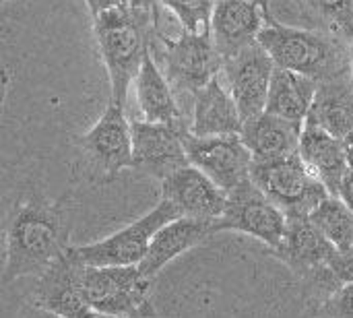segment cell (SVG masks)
<instances>
[{"label": "cell", "instance_id": "cell-27", "mask_svg": "<svg viewBox=\"0 0 353 318\" xmlns=\"http://www.w3.org/2000/svg\"><path fill=\"white\" fill-rule=\"evenodd\" d=\"M321 318H353V284L341 286L321 304Z\"/></svg>", "mask_w": 353, "mask_h": 318}, {"label": "cell", "instance_id": "cell-13", "mask_svg": "<svg viewBox=\"0 0 353 318\" xmlns=\"http://www.w3.org/2000/svg\"><path fill=\"white\" fill-rule=\"evenodd\" d=\"M83 263L66 248L39 277L35 286V306L62 318H97L83 294Z\"/></svg>", "mask_w": 353, "mask_h": 318}, {"label": "cell", "instance_id": "cell-28", "mask_svg": "<svg viewBox=\"0 0 353 318\" xmlns=\"http://www.w3.org/2000/svg\"><path fill=\"white\" fill-rule=\"evenodd\" d=\"M329 267H331L335 279L339 281V286L353 284V248L337 250Z\"/></svg>", "mask_w": 353, "mask_h": 318}, {"label": "cell", "instance_id": "cell-15", "mask_svg": "<svg viewBox=\"0 0 353 318\" xmlns=\"http://www.w3.org/2000/svg\"><path fill=\"white\" fill-rule=\"evenodd\" d=\"M161 195L182 217L201 219L213 226L221 219L228 207V192L194 166H186L168 176L161 182Z\"/></svg>", "mask_w": 353, "mask_h": 318}, {"label": "cell", "instance_id": "cell-16", "mask_svg": "<svg viewBox=\"0 0 353 318\" xmlns=\"http://www.w3.org/2000/svg\"><path fill=\"white\" fill-rule=\"evenodd\" d=\"M271 21L275 19L250 0H217L211 35L221 58L225 60L256 43L261 31Z\"/></svg>", "mask_w": 353, "mask_h": 318}, {"label": "cell", "instance_id": "cell-19", "mask_svg": "<svg viewBox=\"0 0 353 318\" xmlns=\"http://www.w3.org/2000/svg\"><path fill=\"white\" fill-rule=\"evenodd\" d=\"M304 124H296L263 112L242 126V141L248 147L252 161H273L300 153Z\"/></svg>", "mask_w": 353, "mask_h": 318}, {"label": "cell", "instance_id": "cell-6", "mask_svg": "<svg viewBox=\"0 0 353 318\" xmlns=\"http://www.w3.org/2000/svg\"><path fill=\"white\" fill-rule=\"evenodd\" d=\"M163 52L165 79L176 95L194 97L203 87L221 74L223 58L215 48L211 33H192L182 29L176 37H159Z\"/></svg>", "mask_w": 353, "mask_h": 318}, {"label": "cell", "instance_id": "cell-14", "mask_svg": "<svg viewBox=\"0 0 353 318\" xmlns=\"http://www.w3.org/2000/svg\"><path fill=\"white\" fill-rule=\"evenodd\" d=\"M184 130L170 124L132 120L134 168L163 182L168 176L190 166L184 147Z\"/></svg>", "mask_w": 353, "mask_h": 318}, {"label": "cell", "instance_id": "cell-2", "mask_svg": "<svg viewBox=\"0 0 353 318\" xmlns=\"http://www.w3.org/2000/svg\"><path fill=\"white\" fill-rule=\"evenodd\" d=\"M259 43L271 54L275 66L316 83L352 79V43L339 35L271 21L261 31Z\"/></svg>", "mask_w": 353, "mask_h": 318}, {"label": "cell", "instance_id": "cell-10", "mask_svg": "<svg viewBox=\"0 0 353 318\" xmlns=\"http://www.w3.org/2000/svg\"><path fill=\"white\" fill-rule=\"evenodd\" d=\"M184 147L190 166L207 174L228 195L252 180V155L240 135L192 137L186 132Z\"/></svg>", "mask_w": 353, "mask_h": 318}, {"label": "cell", "instance_id": "cell-23", "mask_svg": "<svg viewBox=\"0 0 353 318\" xmlns=\"http://www.w3.org/2000/svg\"><path fill=\"white\" fill-rule=\"evenodd\" d=\"M316 91H319L316 81L277 66L271 79L265 112L296 124H304L312 110Z\"/></svg>", "mask_w": 353, "mask_h": 318}, {"label": "cell", "instance_id": "cell-29", "mask_svg": "<svg viewBox=\"0 0 353 318\" xmlns=\"http://www.w3.org/2000/svg\"><path fill=\"white\" fill-rule=\"evenodd\" d=\"M93 17L105 12V10H112V8H118V6H128V0H87Z\"/></svg>", "mask_w": 353, "mask_h": 318}, {"label": "cell", "instance_id": "cell-33", "mask_svg": "<svg viewBox=\"0 0 353 318\" xmlns=\"http://www.w3.org/2000/svg\"><path fill=\"white\" fill-rule=\"evenodd\" d=\"M25 318H62V317H58V315H54V312H50V310H43V308H39V306H33V308H29V310H27Z\"/></svg>", "mask_w": 353, "mask_h": 318}, {"label": "cell", "instance_id": "cell-24", "mask_svg": "<svg viewBox=\"0 0 353 318\" xmlns=\"http://www.w3.org/2000/svg\"><path fill=\"white\" fill-rule=\"evenodd\" d=\"M306 120L327 130L335 139L345 141L353 132L352 79L319 83V91Z\"/></svg>", "mask_w": 353, "mask_h": 318}, {"label": "cell", "instance_id": "cell-18", "mask_svg": "<svg viewBox=\"0 0 353 318\" xmlns=\"http://www.w3.org/2000/svg\"><path fill=\"white\" fill-rule=\"evenodd\" d=\"M300 155L310 172L325 184L329 195L339 197L341 182L352 170L345 143L306 120L300 139Z\"/></svg>", "mask_w": 353, "mask_h": 318}, {"label": "cell", "instance_id": "cell-4", "mask_svg": "<svg viewBox=\"0 0 353 318\" xmlns=\"http://www.w3.org/2000/svg\"><path fill=\"white\" fill-rule=\"evenodd\" d=\"M250 176L265 197L288 215V219L310 217L314 209L331 197L300 153L273 161H252Z\"/></svg>", "mask_w": 353, "mask_h": 318}, {"label": "cell", "instance_id": "cell-22", "mask_svg": "<svg viewBox=\"0 0 353 318\" xmlns=\"http://www.w3.org/2000/svg\"><path fill=\"white\" fill-rule=\"evenodd\" d=\"M209 234H213V223L201 221V219H192V217H178L172 223H168L165 228H161L151 246L147 257L143 259V263L139 265L141 273L153 281V277L165 267L170 265L174 259H178L180 255L188 252L190 248H194L199 242H203Z\"/></svg>", "mask_w": 353, "mask_h": 318}, {"label": "cell", "instance_id": "cell-20", "mask_svg": "<svg viewBox=\"0 0 353 318\" xmlns=\"http://www.w3.org/2000/svg\"><path fill=\"white\" fill-rule=\"evenodd\" d=\"M244 118L221 79H213L194 95V110L190 122L192 137H223L240 135Z\"/></svg>", "mask_w": 353, "mask_h": 318}, {"label": "cell", "instance_id": "cell-25", "mask_svg": "<svg viewBox=\"0 0 353 318\" xmlns=\"http://www.w3.org/2000/svg\"><path fill=\"white\" fill-rule=\"evenodd\" d=\"M310 221L337 250L353 248V211L339 197L325 199L310 215Z\"/></svg>", "mask_w": 353, "mask_h": 318}, {"label": "cell", "instance_id": "cell-11", "mask_svg": "<svg viewBox=\"0 0 353 318\" xmlns=\"http://www.w3.org/2000/svg\"><path fill=\"white\" fill-rule=\"evenodd\" d=\"M275 68L271 54L259 41L223 60L221 74L244 122L267 110Z\"/></svg>", "mask_w": 353, "mask_h": 318}, {"label": "cell", "instance_id": "cell-30", "mask_svg": "<svg viewBox=\"0 0 353 318\" xmlns=\"http://www.w3.org/2000/svg\"><path fill=\"white\" fill-rule=\"evenodd\" d=\"M128 6L139 10V12H145V14H151V17H157V12L161 10V0H128Z\"/></svg>", "mask_w": 353, "mask_h": 318}, {"label": "cell", "instance_id": "cell-21", "mask_svg": "<svg viewBox=\"0 0 353 318\" xmlns=\"http://www.w3.org/2000/svg\"><path fill=\"white\" fill-rule=\"evenodd\" d=\"M137 85V101L147 122L170 124L184 132H190V126L184 124V114L176 101V93L155 62L153 54H149L141 66V72L134 81Z\"/></svg>", "mask_w": 353, "mask_h": 318}, {"label": "cell", "instance_id": "cell-36", "mask_svg": "<svg viewBox=\"0 0 353 318\" xmlns=\"http://www.w3.org/2000/svg\"><path fill=\"white\" fill-rule=\"evenodd\" d=\"M350 54H352V85H353V39H352V46H350Z\"/></svg>", "mask_w": 353, "mask_h": 318}, {"label": "cell", "instance_id": "cell-8", "mask_svg": "<svg viewBox=\"0 0 353 318\" xmlns=\"http://www.w3.org/2000/svg\"><path fill=\"white\" fill-rule=\"evenodd\" d=\"M83 294L97 315H132L149 302L151 279L139 267H87L83 265Z\"/></svg>", "mask_w": 353, "mask_h": 318}, {"label": "cell", "instance_id": "cell-5", "mask_svg": "<svg viewBox=\"0 0 353 318\" xmlns=\"http://www.w3.org/2000/svg\"><path fill=\"white\" fill-rule=\"evenodd\" d=\"M178 217H182L180 211L170 201L161 199V203L141 219L99 242L72 246V252L87 267H139L147 257L155 234Z\"/></svg>", "mask_w": 353, "mask_h": 318}, {"label": "cell", "instance_id": "cell-26", "mask_svg": "<svg viewBox=\"0 0 353 318\" xmlns=\"http://www.w3.org/2000/svg\"><path fill=\"white\" fill-rule=\"evenodd\" d=\"M178 23L192 33H211V21L217 0H161Z\"/></svg>", "mask_w": 353, "mask_h": 318}, {"label": "cell", "instance_id": "cell-7", "mask_svg": "<svg viewBox=\"0 0 353 318\" xmlns=\"http://www.w3.org/2000/svg\"><path fill=\"white\" fill-rule=\"evenodd\" d=\"M275 252L298 277H302L314 290L316 296H323V300L341 288L329 267L337 248L310 221V217L288 219L285 238Z\"/></svg>", "mask_w": 353, "mask_h": 318}, {"label": "cell", "instance_id": "cell-3", "mask_svg": "<svg viewBox=\"0 0 353 318\" xmlns=\"http://www.w3.org/2000/svg\"><path fill=\"white\" fill-rule=\"evenodd\" d=\"M95 37L112 83V103L124 108L130 83L151 54L155 17L118 6L95 17Z\"/></svg>", "mask_w": 353, "mask_h": 318}, {"label": "cell", "instance_id": "cell-31", "mask_svg": "<svg viewBox=\"0 0 353 318\" xmlns=\"http://www.w3.org/2000/svg\"><path fill=\"white\" fill-rule=\"evenodd\" d=\"M339 199L350 207L353 211V170H350L341 182V188H339Z\"/></svg>", "mask_w": 353, "mask_h": 318}, {"label": "cell", "instance_id": "cell-12", "mask_svg": "<svg viewBox=\"0 0 353 318\" xmlns=\"http://www.w3.org/2000/svg\"><path fill=\"white\" fill-rule=\"evenodd\" d=\"M81 147L103 178H114L122 170L134 168L132 122L126 118L124 108L110 101L97 124L81 139Z\"/></svg>", "mask_w": 353, "mask_h": 318}, {"label": "cell", "instance_id": "cell-32", "mask_svg": "<svg viewBox=\"0 0 353 318\" xmlns=\"http://www.w3.org/2000/svg\"><path fill=\"white\" fill-rule=\"evenodd\" d=\"M97 318H155V312H153L151 304H147L145 308H141V310H137L132 315H118V317H114V315H97Z\"/></svg>", "mask_w": 353, "mask_h": 318}, {"label": "cell", "instance_id": "cell-35", "mask_svg": "<svg viewBox=\"0 0 353 318\" xmlns=\"http://www.w3.org/2000/svg\"><path fill=\"white\" fill-rule=\"evenodd\" d=\"M250 2H254V4H259L267 14H271V0H250Z\"/></svg>", "mask_w": 353, "mask_h": 318}, {"label": "cell", "instance_id": "cell-9", "mask_svg": "<svg viewBox=\"0 0 353 318\" xmlns=\"http://www.w3.org/2000/svg\"><path fill=\"white\" fill-rule=\"evenodd\" d=\"M223 230L248 234L277 250L288 232V215L250 180L228 195L225 213L213 226V232Z\"/></svg>", "mask_w": 353, "mask_h": 318}, {"label": "cell", "instance_id": "cell-17", "mask_svg": "<svg viewBox=\"0 0 353 318\" xmlns=\"http://www.w3.org/2000/svg\"><path fill=\"white\" fill-rule=\"evenodd\" d=\"M271 17L288 27L353 39V0H271Z\"/></svg>", "mask_w": 353, "mask_h": 318}, {"label": "cell", "instance_id": "cell-34", "mask_svg": "<svg viewBox=\"0 0 353 318\" xmlns=\"http://www.w3.org/2000/svg\"><path fill=\"white\" fill-rule=\"evenodd\" d=\"M345 143V151H347V161H350V168L353 170V132L343 141Z\"/></svg>", "mask_w": 353, "mask_h": 318}, {"label": "cell", "instance_id": "cell-1", "mask_svg": "<svg viewBox=\"0 0 353 318\" xmlns=\"http://www.w3.org/2000/svg\"><path fill=\"white\" fill-rule=\"evenodd\" d=\"M66 217L60 203L41 197L21 201L6 232L4 284L23 277H39L68 248Z\"/></svg>", "mask_w": 353, "mask_h": 318}]
</instances>
